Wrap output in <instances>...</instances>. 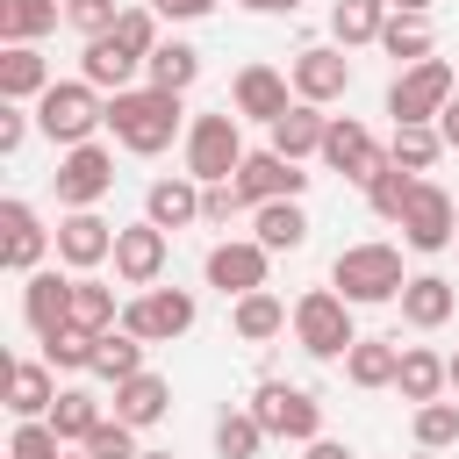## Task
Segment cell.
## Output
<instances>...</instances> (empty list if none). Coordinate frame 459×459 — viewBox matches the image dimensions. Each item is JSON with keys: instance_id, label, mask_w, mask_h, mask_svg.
I'll return each instance as SVG.
<instances>
[{"instance_id": "obj_1", "label": "cell", "mask_w": 459, "mask_h": 459, "mask_svg": "<svg viewBox=\"0 0 459 459\" xmlns=\"http://www.w3.org/2000/svg\"><path fill=\"white\" fill-rule=\"evenodd\" d=\"M108 129H115V143H122V151L158 158V151H165V143L186 129V115H179V93L129 86V93H115V100H108Z\"/></svg>"}, {"instance_id": "obj_2", "label": "cell", "mask_w": 459, "mask_h": 459, "mask_svg": "<svg viewBox=\"0 0 459 459\" xmlns=\"http://www.w3.org/2000/svg\"><path fill=\"white\" fill-rule=\"evenodd\" d=\"M330 287L351 308H380V301H402L409 273H402V251L394 244H344L337 265H330Z\"/></svg>"}, {"instance_id": "obj_3", "label": "cell", "mask_w": 459, "mask_h": 459, "mask_svg": "<svg viewBox=\"0 0 459 459\" xmlns=\"http://www.w3.org/2000/svg\"><path fill=\"white\" fill-rule=\"evenodd\" d=\"M237 122H244V115H230V108L194 115V122H186V172H194L201 186H230V179H237V165L251 158V151H244V136H237Z\"/></svg>"}, {"instance_id": "obj_4", "label": "cell", "mask_w": 459, "mask_h": 459, "mask_svg": "<svg viewBox=\"0 0 459 459\" xmlns=\"http://www.w3.org/2000/svg\"><path fill=\"white\" fill-rule=\"evenodd\" d=\"M294 344H301L308 359H344V351L359 344L351 301H344L337 287H308V294L294 301Z\"/></svg>"}, {"instance_id": "obj_5", "label": "cell", "mask_w": 459, "mask_h": 459, "mask_svg": "<svg viewBox=\"0 0 459 459\" xmlns=\"http://www.w3.org/2000/svg\"><path fill=\"white\" fill-rule=\"evenodd\" d=\"M452 93H459V72H452L445 57H423V65L394 72V86H387V115H394V129H416V122H437Z\"/></svg>"}, {"instance_id": "obj_6", "label": "cell", "mask_w": 459, "mask_h": 459, "mask_svg": "<svg viewBox=\"0 0 459 459\" xmlns=\"http://www.w3.org/2000/svg\"><path fill=\"white\" fill-rule=\"evenodd\" d=\"M100 122H108V100H100L86 79H57V86L36 100V129H43L50 143H65V151H72V143H93Z\"/></svg>"}, {"instance_id": "obj_7", "label": "cell", "mask_w": 459, "mask_h": 459, "mask_svg": "<svg viewBox=\"0 0 459 459\" xmlns=\"http://www.w3.org/2000/svg\"><path fill=\"white\" fill-rule=\"evenodd\" d=\"M251 416L265 423V437H287V445H316L323 437V402L308 387H287V380H258L251 387Z\"/></svg>"}, {"instance_id": "obj_8", "label": "cell", "mask_w": 459, "mask_h": 459, "mask_svg": "<svg viewBox=\"0 0 459 459\" xmlns=\"http://www.w3.org/2000/svg\"><path fill=\"white\" fill-rule=\"evenodd\" d=\"M194 316H201V308H194L186 287H143V294L122 301V330L143 337V344H172V337H186Z\"/></svg>"}, {"instance_id": "obj_9", "label": "cell", "mask_w": 459, "mask_h": 459, "mask_svg": "<svg viewBox=\"0 0 459 459\" xmlns=\"http://www.w3.org/2000/svg\"><path fill=\"white\" fill-rule=\"evenodd\" d=\"M50 186H57V208H65V215H72V208H100V194L115 186V151H108V143H72V151L57 158Z\"/></svg>"}, {"instance_id": "obj_10", "label": "cell", "mask_w": 459, "mask_h": 459, "mask_svg": "<svg viewBox=\"0 0 459 459\" xmlns=\"http://www.w3.org/2000/svg\"><path fill=\"white\" fill-rule=\"evenodd\" d=\"M402 244L409 251H445V244H459V201L437 186V179H416V194H409V208H402Z\"/></svg>"}, {"instance_id": "obj_11", "label": "cell", "mask_w": 459, "mask_h": 459, "mask_svg": "<svg viewBox=\"0 0 459 459\" xmlns=\"http://www.w3.org/2000/svg\"><path fill=\"white\" fill-rule=\"evenodd\" d=\"M287 79H294V100L330 108V100H344V93H351V57H344L337 43H308V50H294Z\"/></svg>"}, {"instance_id": "obj_12", "label": "cell", "mask_w": 459, "mask_h": 459, "mask_svg": "<svg viewBox=\"0 0 459 459\" xmlns=\"http://www.w3.org/2000/svg\"><path fill=\"white\" fill-rule=\"evenodd\" d=\"M57 244V230H43V215L29 208V201H0V265L14 273V280H29V273H43V251Z\"/></svg>"}, {"instance_id": "obj_13", "label": "cell", "mask_w": 459, "mask_h": 459, "mask_svg": "<svg viewBox=\"0 0 459 459\" xmlns=\"http://www.w3.org/2000/svg\"><path fill=\"white\" fill-rule=\"evenodd\" d=\"M230 186L244 194V208H265V201H301L308 172H301L294 158H280V151L265 143V151H251V158L237 165V179H230Z\"/></svg>"}, {"instance_id": "obj_14", "label": "cell", "mask_w": 459, "mask_h": 459, "mask_svg": "<svg viewBox=\"0 0 459 459\" xmlns=\"http://www.w3.org/2000/svg\"><path fill=\"white\" fill-rule=\"evenodd\" d=\"M265 265H273V251L258 244V237H230V244H215L208 251V287H222L230 301H244V294H258L265 287Z\"/></svg>"}, {"instance_id": "obj_15", "label": "cell", "mask_w": 459, "mask_h": 459, "mask_svg": "<svg viewBox=\"0 0 459 459\" xmlns=\"http://www.w3.org/2000/svg\"><path fill=\"white\" fill-rule=\"evenodd\" d=\"M323 165L366 186V179L387 165V151L373 143V129H366V122H351V115H330V136H323Z\"/></svg>"}, {"instance_id": "obj_16", "label": "cell", "mask_w": 459, "mask_h": 459, "mask_svg": "<svg viewBox=\"0 0 459 459\" xmlns=\"http://www.w3.org/2000/svg\"><path fill=\"white\" fill-rule=\"evenodd\" d=\"M230 108L273 129V122L294 108V79H287V72H273V65H244V72H237V86H230Z\"/></svg>"}, {"instance_id": "obj_17", "label": "cell", "mask_w": 459, "mask_h": 459, "mask_svg": "<svg viewBox=\"0 0 459 459\" xmlns=\"http://www.w3.org/2000/svg\"><path fill=\"white\" fill-rule=\"evenodd\" d=\"M115 222H100L93 208H72L65 222H57V258L72 265V273H93V265H108L115 258Z\"/></svg>"}, {"instance_id": "obj_18", "label": "cell", "mask_w": 459, "mask_h": 459, "mask_svg": "<svg viewBox=\"0 0 459 459\" xmlns=\"http://www.w3.org/2000/svg\"><path fill=\"white\" fill-rule=\"evenodd\" d=\"M165 258H172V251H165V230H158V222H129V230L115 237V280H122V287H136V294H143V287H158Z\"/></svg>"}, {"instance_id": "obj_19", "label": "cell", "mask_w": 459, "mask_h": 459, "mask_svg": "<svg viewBox=\"0 0 459 459\" xmlns=\"http://www.w3.org/2000/svg\"><path fill=\"white\" fill-rule=\"evenodd\" d=\"M22 323L36 330V344H50V337L72 323V280H65V273H50V265H43V273H29V280H22Z\"/></svg>"}, {"instance_id": "obj_20", "label": "cell", "mask_w": 459, "mask_h": 459, "mask_svg": "<svg viewBox=\"0 0 459 459\" xmlns=\"http://www.w3.org/2000/svg\"><path fill=\"white\" fill-rule=\"evenodd\" d=\"M50 373H57L50 359H14V366H7V409H14V423H43V416L57 409L65 387H57Z\"/></svg>"}, {"instance_id": "obj_21", "label": "cell", "mask_w": 459, "mask_h": 459, "mask_svg": "<svg viewBox=\"0 0 459 459\" xmlns=\"http://www.w3.org/2000/svg\"><path fill=\"white\" fill-rule=\"evenodd\" d=\"M136 72H143V57H136V50H122V43H115V29H108V36H93V43L79 50V79H86L93 93H108V100H115V93H129V79H136Z\"/></svg>"}, {"instance_id": "obj_22", "label": "cell", "mask_w": 459, "mask_h": 459, "mask_svg": "<svg viewBox=\"0 0 459 459\" xmlns=\"http://www.w3.org/2000/svg\"><path fill=\"white\" fill-rule=\"evenodd\" d=\"M201 179L194 172H179V179H151L143 186V222H158V230H186V222H201Z\"/></svg>"}, {"instance_id": "obj_23", "label": "cell", "mask_w": 459, "mask_h": 459, "mask_svg": "<svg viewBox=\"0 0 459 459\" xmlns=\"http://www.w3.org/2000/svg\"><path fill=\"white\" fill-rule=\"evenodd\" d=\"M50 86H57V79H50V65H43L36 43H7V50H0V100H7V108L43 100Z\"/></svg>"}, {"instance_id": "obj_24", "label": "cell", "mask_w": 459, "mask_h": 459, "mask_svg": "<svg viewBox=\"0 0 459 459\" xmlns=\"http://www.w3.org/2000/svg\"><path fill=\"white\" fill-rule=\"evenodd\" d=\"M452 308H459V287H452L445 273H416V280L402 287V323H409V330H445Z\"/></svg>"}, {"instance_id": "obj_25", "label": "cell", "mask_w": 459, "mask_h": 459, "mask_svg": "<svg viewBox=\"0 0 459 459\" xmlns=\"http://www.w3.org/2000/svg\"><path fill=\"white\" fill-rule=\"evenodd\" d=\"M165 409H172V380L165 373H136V380H122L115 387V416L129 423V430H151V423H165Z\"/></svg>"}, {"instance_id": "obj_26", "label": "cell", "mask_w": 459, "mask_h": 459, "mask_svg": "<svg viewBox=\"0 0 459 459\" xmlns=\"http://www.w3.org/2000/svg\"><path fill=\"white\" fill-rule=\"evenodd\" d=\"M323 136H330V115L308 108V100H294V108L273 122V151L294 158V165H301V158H323Z\"/></svg>"}, {"instance_id": "obj_27", "label": "cell", "mask_w": 459, "mask_h": 459, "mask_svg": "<svg viewBox=\"0 0 459 459\" xmlns=\"http://www.w3.org/2000/svg\"><path fill=\"white\" fill-rule=\"evenodd\" d=\"M287 323H294V308H287V301H280L273 287H258V294H244V301L230 308V330H237L244 344H273V337H280Z\"/></svg>"}, {"instance_id": "obj_28", "label": "cell", "mask_w": 459, "mask_h": 459, "mask_svg": "<svg viewBox=\"0 0 459 459\" xmlns=\"http://www.w3.org/2000/svg\"><path fill=\"white\" fill-rule=\"evenodd\" d=\"M251 237H258L265 251H301V244H308V208H301V201H265V208H251Z\"/></svg>"}, {"instance_id": "obj_29", "label": "cell", "mask_w": 459, "mask_h": 459, "mask_svg": "<svg viewBox=\"0 0 459 459\" xmlns=\"http://www.w3.org/2000/svg\"><path fill=\"white\" fill-rule=\"evenodd\" d=\"M394 373H402V344L394 337H359L344 351V380L351 387H394Z\"/></svg>"}, {"instance_id": "obj_30", "label": "cell", "mask_w": 459, "mask_h": 459, "mask_svg": "<svg viewBox=\"0 0 459 459\" xmlns=\"http://www.w3.org/2000/svg\"><path fill=\"white\" fill-rule=\"evenodd\" d=\"M394 387H402V402L423 409V402H445L452 380H445V359H437L430 344H402V373H394Z\"/></svg>"}, {"instance_id": "obj_31", "label": "cell", "mask_w": 459, "mask_h": 459, "mask_svg": "<svg viewBox=\"0 0 459 459\" xmlns=\"http://www.w3.org/2000/svg\"><path fill=\"white\" fill-rule=\"evenodd\" d=\"M387 0H337L330 7V36H337V50H359V43H380V29H387Z\"/></svg>"}, {"instance_id": "obj_32", "label": "cell", "mask_w": 459, "mask_h": 459, "mask_svg": "<svg viewBox=\"0 0 459 459\" xmlns=\"http://www.w3.org/2000/svg\"><path fill=\"white\" fill-rule=\"evenodd\" d=\"M72 323H79V330H93V337H108V330H122V308H115V287H108V280H93V273H79V280H72Z\"/></svg>"}, {"instance_id": "obj_33", "label": "cell", "mask_w": 459, "mask_h": 459, "mask_svg": "<svg viewBox=\"0 0 459 459\" xmlns=\"http://www.w3.org/2000/svg\"><path fill=\"white\" fill-rule=\"evenodd\" d=\"M57 14H65V0H0V50H7V43H36V36H50Z\"/></svg>"}, {"instance_id": "obj_34", "label": "cell", "mask_w": 459, "mask_h": 459, "mask_svg": "<svg viewBox=\"0 0 459 459\" xmlns=\"http://www.w3.org/2000/svg\"><path fill=\"white\" fill-rule=\"evenodd\" d=\"M143 72H151V86H158V93H186V86L201 79V50H194V43H179V36H165V43L151 50V65H143Z\"/></svg>"}, {"instance_id": "obj_35", "label": "cell", "mask_w": 459, "mask_h": 459, "mask_svg": "<svg viewBox=\"0 0 459 459\" xmlns=\"http://www.w3.org/2000/svg\"><path fill=\"white\" fill-rule=\"evenodd\" d=\"M43 423H50V430H57L65 445H86V437H93V430L108 423V409H100V402H93L86 387H65V394H57V409H50Z\"/></svg>"}, {"instance_id": "obj_36", "label": "cell", "mask_w": 459, "mask_h": 459, "mask_svg": "<svg viewBox=\"0 0 459 459\" xmlns=\"http://www.w3.org/2000/svg\"><path fill=\"white\" fill-rule=\"evenodd\" d=\"M430 43H437V36H430V14H387V29H380V50H387L402 72H409V65H423V57H430Z\"/></svg>"}, {"instance_id": "obj_37", "label": "cell", "mask_w": 459, "mask_h": 459, "mask_svg": "<svg viewBox=\"0 0 459 459\" xmlns=\"http://www.w3.org/2000/svg\"><path fill=\"white\" fill-rule=\"evenodd\" d=\"M143 351H151L143 337H129V330H108V337L93 344V373L122 387V380H136V373H143Z\"/></svg>"}, {"instance_id": "obj_38", "label": "cell", "mask_w": 459, "mask_h": 459, "mask_svg": "<svg viewBox=\"0 0 459 459\" xmlns=\"http://www.w3.org/2000/svg\"><path fill=\"white\" fill-rule=\"evenodd\" d=\"M387 158L402 165V172H430L437 158H445V136H437V122H416V129H394V143H387Z\"/></svg>"}, {"instance_id": "obj_39", "label": "cell", "mask_w": 459, "mask_h": 459, "mask_svg": "<svg viewBox=\"0 0 459 459\" xmlns=\"http://www.w3.org/2000/svg\"><path fill=\"white\" fill-rule=\"evenodd\" d=\"M409 194H416V172H402L394 158H387V165H380V172L366 179V208H373V215H387V222H402Z\"/></svg>"}, {"instance_id": "obj_40", "label": "cell", "mask_w": 459, "mask_h": 459, "mask_svg": "<svg viewBox=\"0 0 459 459\" xmlns=\"http://www.w3.org/2000/svg\"><path fill=\"white\" fill-rule=\"evenodd\" d=\"M409 430H416V445H423V452L459 445V402H423V409L409 416Z\"/></svg>"}, {"instance_id": "obj_41", "label": "cell", "mask_w": 459, "mask_h": 459, "mask_svg": "<svg viewBox=\"0 0 459 459\" xmlns=\"http://www.w3.org/2000/svg\"><path fill=\"white\" fill-rule=\"evenodd\" d=\"M258 445H265V423H258L251 409H230V416L215 423V452H222V459H258Z\"/></svg>"}, {"instance_id": "obj_42", "label": "cell", "mask_w": 459, "mask_h": 459, "mask_svg": "<svg viewBox=\"0 0 459 459\" xmlns=\"http://www.w3.org/2000/svg\"><path fill=\"white\" fill-rule=\"evenodd\" d=\"M93 344H100L93 330H79V323H65V330H57V337L43 344V359H50V366H65V373H93Z\"/></svg>"}, {"instance_id": "obj_43", "label": "cell", "mask_w": 459, "mask_h": 459, "mask_svg": "<svg viewBox=\"0 0 459 459\" xmlns=\"http://www.w3.org/2000/svg\"><path fill=\"white\" fill-rule=\"evenodd\" d=\"M115 43H122V50H136V57L151 65V50L165 43V36H158V14H151V7H122V22H115Z\"/></svg>"}, {"instance_id": "obj_44", "label": "cell", "mask_w": 459, "mask_h": 459, "mask_svg": "<svg viewBox=\"0 0 459 459\" xmlns=\"http://www.w3.org/2000/svg\"><path fill=\"white\" fill-rule=\"evenodd\" d=\"M7 459H65V437H57L50 423H14Z\"/></svg>"}, {"instance_id": "obj_45", "label": "cell", "mask_w": 459, "mask_h": 459, "mask_svg": "<svg viewBox=\"0 0 459 459\" xmlns=\"http://www.w3.org/2000/svg\"><path fill=\"white\" fill-rule=\"evenodd\" d=\"M86 452H93V459H143V445H136V430H129L122 416H108V423L86 437Z\"/></svg>"}, {"instance_id": "obj_46", "label": "cell", "mask_w": 459, "mask_h": 459, "mask_svg": "<svg viewBox=\"0 0 459 459\" xmlns=\"http://www.w3.org/2000/svg\"><path fill=\"white\" fill-rule=\"evenodd\" d=\"M65 22L93 43V36H108V29L122 22V7H115V0H65Z\"/></svg>"}, {"instance_id": "obj_47", "label": "cell", "mask_w": 459, "mask_h": 459, "mask_svg": "<svg viewBox=\"0 0 459 459\" xmlns=\"http://www.w3.org/2000/svg\"><path fill=\"white\" fill-rule=\"evenodd\" d=\"M230 215H244V194H237V186H208V194H201V222L222 230Z\"/></svg>"}, {"instance_id": "obj_48", "label": "cell", "mask_w": 459, "mask_h": 459, "mask_svg": "<svg viewBox=\"0 0 459 459\" xmlns=\"http://www.w3.org/2000/svg\"><path fill=\"white\" fill-rule=\"evenodd\" d=\"M22 143H29V115L22 108H0V158H14Z\"/></svg>"}, {"instance_id": "obj_49", "label": "cell", "mask_w": 459, "mask_h": 459, "mask_svg": "<svg viewBox=\"0 0 459 459\" xmlns=\"http://www.w3.org/2000/svg\"><path fill=\"white\" fill-rule=\"evenodd\" d=\"M151 14L158 22H201V14H215V0H151Z\"/></svg>"}, {"instance_id": "obj_50", "label": "cell", "mask_w": 459, "mask_h": 459, "mask_svg": "<svg viewBox=\"0 0 459 459\" xmlns=\"http://www.w3.org/2000/svg\"><path fill=\"white\" fill-rule=\"evenodd\" d=\"M301 459H359L344 437H316V445H301Z\"/></svg>"}, {"instance_id": "obj_51", "label": "cell", "mask_w": 459, "mask_h": 459, "mask_svg": "<svg viewBox=\"0 0 459 459\" xmlns=\"http://www.w3.org/2000/svg\"><path fill=\"white\" fill-rule=\"evenodd\" d=\"M437 136H445V151H459V93H452L445 115H437Z\"/></svg>"}, {"instance_id": "obj_52", "label": "cell", "mask_w": 459, "mask_h": 459, "mask_svg": "<svg viewBox=\"0 0 459 459\" xmlns=\"http://www.w3.org/2000/svg\"><path fill=\"white\" fill-rule=\"evenodd\" d=\"M237 7H251V14H294L301 0H237Z\"/></svg>"}, {"instance_id": "obj_53", "label": "cell", "mask_w": 459, "mask_h": 459, "mask_svg": "<svg viewBox=\"0 0 459 459\" xmlns=\"http://www.w3.org/2000/svg\"><path fill=\"white\" fill-rule=\"evenodd\" d=\"M394 14H430V0H387Z\"/></svg>"}, {"instance_id": "obj_54", "label": "cell", "mask_w": 459, "mask_h": 459, "mask_svg": "<svg viewBox=\"0 0 459 459\" xmlns=\"http://www.w3.org/2000/svg\"><path fill=\"white\" fill-rule=\"evenodd\" d=\"M445 380H452V394H459V351H452V359H445Z\"/></svg>"}, {"instance_id": "obj_55", "label": "cell", "mask_w": 459, "mask_h": 459, "mask_svg": "<svg viewBox=\"0 0 459 459\" xmlns=\"http://www.w3.org/2000/svg\"><path fill=\"white\" fill-rule=\"evenodd\" d=\"M65 459H93V452H86V445H79V452H65Z\"/></svg>"}, {"instance_id": "obj_56", "label": "cell", "mask_w": 459, "mask_h": 459, "mask_svg": "<svg viewBox=\"0 0 459 459\" xmlns=\"http://www.w3.org/2000/svg\"><path fill=\"white\" fill-rule=\"evenodd\" d=\"M143 459H172V452H143Z\"/></svg>"}, {"instance_id": "obj_57", "label": "cell", "mask_w": 459, "mask_h": 459, "mask_svg": "<svg viewBox=\"0 0 459 459\" xmlns=\"http://www.w3.org/2000/svg\"><path fill=\"white\" fill-rule=\"evenodd\" d=\"M416 459H437V452H416Z\"/></svg>"}]
</instances>
